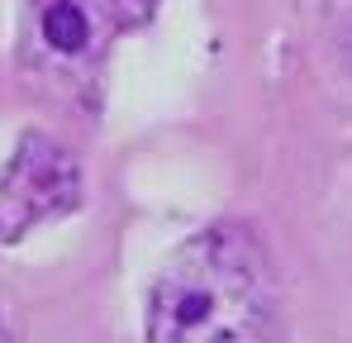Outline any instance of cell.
I'll use <instances>...</instances> for the list:
<instances>
[{
	"label": "cell",
	"instance_id": "2",
	"mask_svg": "<svg viewBox=\"0 0 352 343\" xmlns=\"http://www.w3.org/2000/svg\"><path fill=\"white\" fill-rule=\"evenodd\" d=\"M81 205V163L58 138L29 129L0 163V243H19Z\"/></svg>",
	"mask_w": 352,
	"mask_h": 343
},
{
	"label": "cell",
	"instance_id": "3",
	"mask_svg": "<svg viewBox=\"0 0 352 343\" xmlns=\"http://www.w3.org/2000/svg\"><path fill=\"white\" fill-rule=\"evenodd\" d=\"M157 0H29V53L48 72H91L119 29L153 14Z\"/></svg>",
	"mask_w": 352,
	"mask_h": 343
},
{
	"label": "cell",
	"instance_id": "1",
	"mask_svg": "<svg viewBox=\"0 0 352 343\" xmlns=\"http://www.w3.org/2000/svg\"><path fill=\"white\" fill-rule=\"evenodd\" d=\"M148 343H281L276 277L252 229L210 225L162 262Z\"/></svg>",
	"mask_w": 352,
	"mask_h": 343
},
{
	"label": "cell",
	"instance_id": "5",
	"mask_svg": "<svg viewBox=\"0 0 352 343\" xmlns=\"http://www.w3.org/2000/svg\"><path fill=\"white\" fill-rule=\"evenodd\" d=\"M0 343H5V320H0Z\"/></svg>",
	"mask_w": 352,
	"mask_h": 343
},
{
	"label": "cell",
	"instance_id": "4",
	"mask_svg": "<svg viewBox=\"0 0 352 343\" xmlns=\"http://www.w3.org/2000/svg\"><path fill=\"white\" fill-rule=\"evenodd\" d=\"M338 57H343V67H348V76H352V14L338 24Z\"/></svg>",
	"mask_w": 352,
	"mask_h": 343
}]
</instances>
